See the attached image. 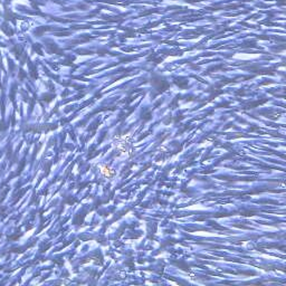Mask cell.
I'll list each match as a JSON object with an SVG mask.
<instances>
[{
    "instance_id": "obj_1",
    "label": "cell",
    "mask_w": 286,
    "mask_h": 286,
    "mask_svg": "<svg viewBox=\"0 0 286 286\" xmlns=\"http://www.w3.org/2000/svg\"><path fill=\"white\" fill-rule=\"evenodd\" d=\"M102 172L104 173V176H106V177H111V176H113V171H111V169H109V168H103Z\"/></svg>"
}]
</instances>
